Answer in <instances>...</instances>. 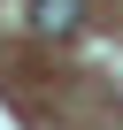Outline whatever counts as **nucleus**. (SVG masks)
Segmentation results:
<instances>
[{
	"label": "nucleus",
	"instance_id": "f257e3e1",
	"mask_svg": "<svg viewBox=\"0 0 123 130\" xmlns=\"http://www.w3.org/2000/svg\"><path fill=\"white\" fill-rule=\"evenodd\" d=\"M31 15H39L46 31H77V23H85V0H31Z\"/></svg>",
	"mask_w": 123,
	"mask_h": 130
}]
</instances>
